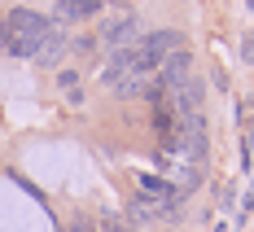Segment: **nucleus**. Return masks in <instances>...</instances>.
<instances>
[{
  "mask_svg": "<svg viewBox=\"0 0 254 232\" xmlns=\"http://www.w3.org/2000/svg\"><path fill=\"white\" fill-rule=\"evenodd\" d=\"M49 31H53L49 18H40L31 9H13L4 18V53H13V57H40Z\"/></svg>",
  "mask_w": 254,
  "mask_h": 232,
  "instance_id": "f257e3e1",
  "label": "nucleus"
},
{
  "mask_svg": "<svg viewBox=\"0 0 254 232\" xmlns=\"http://www.w3.org/2000/svg\"><path fill=\"white\" fill-rule=\"evenodd\" d=\"M189 70H193V57H189L184 49L171 53V57L153 70V79H158V97H162V92H171L176 83H184V79H189Z\"/></svg>",
  "mask_w": 254,
  "mask_h": 232,
  "instance_id": "f03ea898",
  "label": "nucleus"
},
{
  "mask_svg": "<svg viewBox=\"0 0 254 232\" xmlns=\"http://www.w3.org/2000/svg\"><path fill=\"white\" fill-rule=\"evenodd\" d=\"M101 9V0H57V22H83Z\"/></svg>",
  "mask_w": 254,
  "mask_h": 232,
  "instance_id": "7ed1b4c3",
  "label": "nucleus"
},
{
  "mask_svg": "<svg viewBox=\"0 0 254 232\" xmlns=\"http://www.w3.org/2000/svg\"><path fill=\"white\" fill-rule=\"evenodd\" d=\"M105 44H110V49H127V44H136V18L110 22V26H105Z\"/></svg>",
  "mask_w": 254,
  "mask_h": 232,
  "instance_id": "20e7f679",
  "label": "nucleus"
},
{
  "mask_svg": "<svg viewBox=\"0 0 254 232\" xmlns=\"http://www.w3.org/2000/svg\"><path fill=\"white\" fill-rule=\"evenodd\" d=\"M62 53H66V35H62V31H49V40H44V49H40V57H35V61L53 66V61H57Z\"/></svg>",
  "mask_w": 254,
  "mask_h": 232,
  "instance_id": "39448f33",
  "label": "nucleus"
},
{
  "mask_svg": "<svg viewBox=\"0 0 254 232\" xmlns=\"http://www.w3.org/2000/svg\"><path fill=\"white\" fill-rule=\"evenodd\" d=\"M105 232H136V228H123V224H105Z\"/></svg>",
  "mask_w": 254,
  "mask_h": 232,
  "instance_id": "423d86ee",
  "label": "nucleus"
},
{
  "mask_svg": "<svg viewBox=\"0 0 254 232\" xmlns=\"http://www.w3.org/2000/svg\"><path fill=\"white\" fill-rule=\"evenodd\" d=\"M0 53H4V22H0Z\"/></svg>",
  "mask_w": 254,
  "mask_h": 232,
  "instance_id": "0eeeda50",
  "label": "nucleus"
}]
</instances>
